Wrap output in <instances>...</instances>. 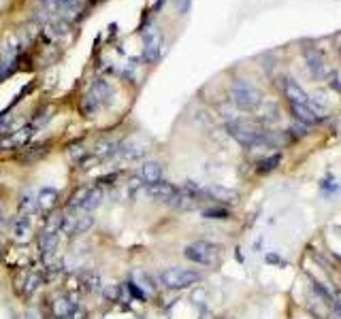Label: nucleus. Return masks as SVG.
Returning a JSON list of instances; mask_svg holds the SVG:
<instances>
[{
  "instance_id": "22",
  "label": "nucleus",
  "mask_w": 341,
  "mask_h": 319,
  "mask_svg": "<svg viewBox=\"0 0 341 319\" xmlns=\"http://www.w3.org/2000/svg\"><path fill=\"white\" fill-rule=\"evenodd\" d=\"M96 224V217L94 213H81L77 211V220H75V230H73V236H83L94 228Z\"/></svg>"
},
{
  "instance_id": "12",
  "label": "nucleus",
  "mask_w": 341,
  "mask_h": 319,
  "mask_svg": "<svg viewBox=\"0 0 341 319\" xmlns=\"http://www.w3.org/2000/svg\"><path fill=\"white\" fill-rule=\"evenodd\" d=\"M203 194L211 200L220 202V205H235V202H239V192L224 185H209L207 190H203Z\"/></svg>"
},
{
  "instance_id": "9",
  "label": "nucleus",
  "mask_w": 341,
  "mask_h": 319,
  "mask_svg": "<svg viewBox=\"0 0 341 319\" xmlns=\"http://www.w3.org/2000/svg\"><path fill=\"white\" fill-rule=\"evenodd\" d=\"M279 88H281V94L286 96L288 105H290V103H296V105H309V96H307V92H305L294 79H290V77H281Z\"/></svg>"
},
{
  "instance_id": "40",
  "label": "nucleus",
  "mask_w": 341,
  "mask_h": 319,
  "mask_svg": "<svg viewBox=\"0 0 341 319\" xmlns=\"http://www.w3.org/2000/svg\"><path fill=\"white\" fill-rule=\"evenodd\" d=\"M198 319H213V315H211V311L209 309H201V317H198Z\"/></svg>"
},
{
  "instance_id": "6",
  "label": "nucleus",
  "mask_w": 341,
  "mask_h": 319,
  "mask_svg": "<svg viewBox=\"0 0 341 319\" xmlns=\"http://www.w3.org/2000/svg\"><path fill=\"white\" fill-rule=\"evenodd\" d=\"M58 245H60V232H47V230H41L39 236H36V249L41 255V262L47 264L55 257V251H58Z\"/></svg>"
},
{
  "instance_id": "42",
  "label": "nucleus",
  "mask_w": 341,
  "mask_h": 319,
  "mask_svg": "<svg viewBox=\"0 0 341 319\" xmlns=\"http://www.w3.org/2000/svg\"><path fill=\"white\" fill-rule=\"evenodd\" d=\"M0 266H3V245H0Z\"/></svg>"
},
{
  "instance_id": "34",
  "label": "nucleus",
  "mask_w": 341,
  "mask_h": 319,
  "mask_svg": "<svg viewBox=\"0 0 341 319\" xmlns=\"http://www.w3.org/2000/svg\"><path fill=\"white\" fill-rule=\"evenodd\" d=\"M190 300L194 302V304H201V309L205 307V300H207V289L203 287V285H196L194 289H192V294H190Z\"/></svg>"
},
{
  "instance_id": "14",
  "label": "nucleus",
  "mask_w": 341,
  "mask_h": 319,
  "mask_svg": "<svg viewBox=\"0 0 341 319\" xmlns=\"http://www.w3.org/2000/svg\"><path fill=\"white\" fill-rule=\"evenodd\" d=\"M79 307L70 300L68 296H58L51 300V313H53V319H73L75 311Z\"/></svg>"
},
{
  "instance_id": "26",
  "label": "nucleus",
  "mask_w": 341,
  "mask_h": 319,
  "mask_svg": "<svg viewBox=\"0 0 341 319\" xmlns=\"http://www.w3.org/2000/svg\"><path fill=\"white\" fill-rule=\"evenodd\" d=\"M17 57H20V55H13V53L0 57V83L7 81V79L13 75V72L17 70Z\"/></svg>"
},
{
  "instance_id": "25",
  "label": "nucleus",
  "mask_w": 341,
  "mask_h": 319,
  "mask_svg": "<svg viewBox=\"0 0 341 319\" xmlns=\"http://www.w3.org/2000/svg\"><path fill=\"white\" fill-rule=\"evenodd\" d=\"M101 103H98V98L92 94V92H88L83 98H81V105H79V111H81V115L83 117H96V113L101 111Z\"/></svg>"
},
{
  "instance_id": "38",
  "label": "nucleus",
  "mask_w": 341,
  "mask_h": 319,
  "mask_svg": "<svg viewBox=\"0 0 341 319\" xmlns=\"http://www.w3.org/2000/svg\"><path fill=\"white\" fill-rule=\"evenodd\" d=\"M24 319H43V313L36 307H30V309L24 313Z\"/></svg>"
},
{
  "instance_id": "23",
  "label": "nucleus",
  "mask_w": 341,
  "mask_h": 319,
  "mask_svg": "<svg viewBox=\"0 0 341 319\" xmlns=\"http://www.w3.org/2000/svg\"><path fill=\"white\" fill-rule=\"evenodd\" d=\"M17 209H20V213H17V215H24V217H36V213H39V207H36V196H34V194H30V192H24V194L20 196Z\"/></svg>"
},
{
  "instance_id": "28",
  "label": "nucleus",
  "mask_w": 341,
  "mask_h": 319,
  "mask_svg": "<svg viewBox=\"0 0 341 319\" xmlns=\"http://www.w3.org/2000/svg\"><path fill=\"white\" fill-rule=\"evenodd\" d=\"M203 220H213V222H226L231 220V211L226 207H207L201 211Z\"/></svg>"
},
{
  "instance_id": "17",
  "label": "nucleus",
  "mask_w": 341,
  "mask_h": 319,
  "mask_svg": "<svg viewBox=\"0 0 341 319\" xmlns=\"http://www.w3.org/2000/svg\"><path fill=\"white\" fill-rule=\"evenodd\" d=\"M103 200H105V190L103 187H98V185H94L92 183V187H90V192L85 194V198H83V205H81V213H94L98 207L103 205Z\"/></svg>"
},
{
  "instance_id": "36",
  "label": "nucleus",
  "mask_w": 341,
  "mask_h": 319,
  "mask_svg": "<svg viewBox=\"0 0 341 319\" xmlns=\"http://www.w3.org/2000/svg\"><path fill=\"white\" fill-rule=\"evenodd\" d=\"M264 262H267V264H273V266H283V264H286V262H283V260H281L277 253H273V251L264 255Z\"/></svg>"
},
{
  "instance_id": "10",
  "label": "nucleus",
  "mask_w": 341,
  "mask_h": 319,
  "mask_svg": "<svg viewBox=\"0 0 341 319\" xmlns=\"http://www.w3.org/2000/svg\"><path fill=\"white\" fill-rule=\"evenodd\" d=\"M49 147H51V141H43L39 145H32V147H24V151L17 155V162L22 166H32L49 153Z\"/></svg>"
},
{
  "instance_id": "39",
  "label": "nucleus",
  "mask_w": 341,
  "mask_h": 319,
  "mask_svg": "<svg viewBox=\"0 0 341 319\" xmlns=\"http://www.w3.org/2000/svg\"><path fill=\"white\" fill-rule=\"evenodd\" d=\"M329 79H331V88H333V90H337V92L341 94V79H339L337 72H333V75H331Z\"/></svg>"
},
{
  "instance_id": "2",
  "label": "nucleus",
  "mask_w": 341,
  "mask_h": 319,
  "mask_svg": "<svg viewBox=\"0 0 341 319\" xmlns=\"http://www.w3.org/2000/svg\"><path fill=\"white\" fill-rule=\"evenodd\" d=\"M231 100L235 103V107L239 111H245V113H252L256 109H260V105L264 103L262 98V92L256 88L254 83L245 81V79H237L231 88Z\"/></svg>"
},
{
  "instance_id": "44",
  "label": "nucleus",
  "mask_w": 341,
  "mask_h": 319,
  "mask_svg": "<svg viewBox=\"0 0 341 319\" xmlns=\"http://www.w3.org/2000/svg\"><path fill=\"white\" fill-rule=\"evenodd\" d=\"M333 230H335V232H341V226H335Z\"/></svg>"
},
{
  "instance_id": "30",
  "label": "nucleus",
  "mask_w": 341,
  "mask_h": 319,
  "mask_svg": "<svg viewBox=\"0 0 341 319\" xmlns=\"http://www.w3.org/2000/svg\"><path fill=\"white\" fill-rule=\"evenodd\" d=\"M103 287H105L103 285V277L96 270H90L88 274H85V289H88V292L96 294V292H101Z\"/></svg>"
},
{
  "instance_id": "3",
  "label": "nucleus",
  "mask_w": 341,
  "mask_h": 319,
  "mask_svg": "<svg viewBox=\"0 0 341 319\" xmlns=\"http://www.w3.org/2000/svg\"><path fill=\"white\" fill-rule=\"evenodd\" d=\"M160 283L166 289H188V287H196L203 281V274L192 268H181V266H170L164 268L160 272Z\"/></svg>"
},
{
  "instance_id": "27",
  "label": "nucleus",
  "mask_w": 341,
  "mask_h": 319,
  "mask_svg": "<svg viewBox=\"0 0 341 319\" xmlns=\"http://www.w3.org/2000/svg\"><path fill=\"white\" fill-rule=\"evenodd\" d=\"M132 281H135L141 289H143L145 294H156V289H158V287H156V283H154V279L149 277L145 270H135V272H132Z\"/></svg>"
},
{
  "instance_id": "41",
  "label": "nucleus",
  "mask_w": 341,
  "mask_h": 319,
  "mask_svg": "<svg viewBox=\"0 0 341 319\" xmlns=\"http://www.w3.org/2000/svg\"><path fill=\"white\" fill-rule=\"evenodd\" d=\"M164 3H166V0H156V5H154V11H160Z\"/></svg>"
},
{
  "instance_id": "43",
  "label": "nucleus",
  "mask_w": 341,
  "mask_h": 319,
  "mask_svg": "<svg viewBox=\"0 0 341 319\" xmlns=\"http://www.w3.org/2000/svg\"><path fill=\"white\" fill-rule=\"evenodd\" d=\"M337 53H339V60H341V43H339V47H337Z\"/></svg>"
},
{
  "instance_id": "24",
  "label": "nucleus",
  "mask_w": 341,
  "mask_h": 319,
  "mask_svg": "<svg viewBox=\"0 0 341 319\" xmlns=\"http://www.w3.org/2000/svg\"><path fill=\"white\" fill-rule=\"evenodd\" d=\"M43 283H45V274H43V270H34V272H30L28 274V279H26V283H24V296L26 298H32L39 289L43 287Z\"/></svg>"
},
{
  "instance_id": "18",
  "label": "nucleus",
  "mask_w": 341,
  "mask_h": 319,
  "mask_svg": "<svg viewBox=\"0 0 341 319\" xmlns=\"http://www.w3.org/2000/svg\"><path fill=\"white\" fill-rule=\"evenodd\" d=\"M288 107H290V113L294 115V119H296V122H301V124H305V126H314V124L320 122V115H316L314 111H311L309 105H296V103H290Z\"/></svg>"
},
{
  "instance_id": "35",
  "label": "nucleus",
  "mask_w": 341,
  "mask_h": 319,
  "mask_svg": "<svg viewBox=\"0 0 341 319\" xmlns=\"http://www.w3.org/2000/svg\"><path fill=\"white\" fill-rule=\"evenodd\" d=\"M11 224V220H9V211H7V205L3 200H0V234L7 230V226Z\"/></svg>"
},
{
  "instance_id": "32",
  "label": "nucleus",
  "mask_w": 341,
  "mask_h": 319,
  "mask_svg": "<svg viewBox=\"0 0 341 319\" xmlns=\"http://www.w3.org/2000/svg\"><path fill=\"white\" fill-rule=\"evenodd\" d=\"M124 289H126L128 294H130V298H135V300H139V302H145V300H147V294H145L143 289H141L132 279L124 283Z\"/></svg>"
},
{
  "instance_id": "20",
  "label": "nucleus",
  "mask_w": 341,
  "mask_h": 319,
  "mask_svg": "<svg viewBox=\"0 0 341 319\" xmlns=\"http://www.w3.org/2000/svg\"><path fill=\"white\" fill-rule=\"evenodd\" d=\"M32 234V217H24V215H17L15 222H13V238L20 241V243H26Z\"/></svg>"
},
{
  "instance_id": "31",
  "label": "nucleus",
  "mask_w": 341,
  "mask_h": 319,
  "mask_svg": "<svg viewBox=\"0 0 341 319\" xmlns=\"http://www.w3.org/2000/svg\"><path fill=\"white\" fill-rule=\"evenodd\" d=\"M88 155H90V151L85 149V145H81V143H73V145L68 147V157L73 160V162H79V164H81Z\"/></svg>"
},
{
  "instance_id": "37",
  "label": "nucleus",
  "mask_w": 341,
  "mask_h": 319,
  "mask_svg": "<svg viewBox=\"0 0 341 319\" xmlns=\"http://www.w3.org/2000/svg\"><path fill=\"white\" fill-rule=\"evenodd\" d=\"M192 7V0H177V9H179V15H186Z\"/></svg>"
},
{
  "instance_id": "21",
  "label": "nucleus",
  "mask_w": 341,
  "mask_h": 319,
  "mask_svg": "<svg viewBox=\"0 0 341 319\" xmlns=\"http://www.w3.org/2000/svg\"><path fill=\"white\" fill-rule=\"evenodd\" d=\"M90 187H92V183H83V185L75 187V192H70L68 200L64 202V209H66V211H79V209H81V205H83V198H85V194L90 192Z\"/></svg>"
},
{
  "instance_id": "19",
  "label": "nucleus",
  "mask_w": 341,
  "mask_h": 319,
  "mask_svg": "<svg viewBox=\"0 0 341 319\" xmlns=\"http://www.w3.org/2000/svg\"><path fill=\"white\" fill-rule=\"evenodd\" d=\"M139 177L143 179L145 185L158 183V181L162 179V164H160V162H154V160H149V162H143V166H141V170H139Z\"/></svg>"
},
{
  "instance_id": "4",
  "label": "nucleus",
  "mask_w": 341,
  "mask_h": 319,
  "mask_svg": "<svg viewBox=\"0 0 341 319\" xmlns=\"http://www.w3.org/2000/svg\"><path fill=\"white\" fill-rule=\"evenodd\" d=\"M220 253H222V249L218 245L207 243V241H194L183 249L186 260H190L194 264H203V266H213L220 260Z\"/></svg>"
},
{
  "instance_id": "1",
  "label": "nucleus",
  "mask_w": 341,
  "mask_h": 319,
  "mask_svg": "<svg viewBox=\"0 0 341 319\" xmlns=\"http://www.w3.org/2000/svg\"><path fill=\"white\" fill-rule=\"evenodd\" d=\"M226 132H229L241 147L252 149L256 143H260L262 134H264V128L254 119H229L226 122Z\"/></svg>"
},
{
  "instance_id": "16",
  "label": "nucleus",
  "mask_w": 341,
  "mask_h": 319,
  "mask_svg": "<svg viewBox=\"0 0 341 319\" xmlns=\"http://www.w3.org/2000/svg\"><path fill=\"white\" fill-rule=\"evenodd\" d=\"M90 92L98 98V103H101L103 107H105V105H111L113 96H116V88H113V85H111L107 79H96V81L92 83Z\"/></svg>"
},
{
  "instance_id": "29",
  "label": "nucleus",
  "mask_w": 341,
  "mask_h": 319,
  "mask_svg": "<svg viewBox=\"0 0 341 319\" xmlns=\"http://www.w3.org/2000/svg\"><path fill=\"white\" fill-rule=\"evenodd\" d=\"M281 162V153H273V155H269V157H262L260 162H258V172L260 175H269V172H273Z\"/></svg>"
},
{
  "instance_id": "7",
  "label": "nucleus",
  "mask_w": 341,
  "mask_h": 319,
  "mask_svg": "<svg viewBox=\"0 0 341 319\" xmlns=\"http://www.w3.org/2000/svg\"><path fill=\"white\" fill-rule=\"evenodd\" d=\"M162 53V34L158 28H147L143 32V60L154 64L160 60Z\"/></svg>"
},
{
  "instance_id": "33",
  "label": "nucleus",
  "mask_w": 341,
  "mask_h": 319,
  "mask_svg": "<svg viewBox=\"0 0 341 319\" xmlns=\"http://www.w3.org/2000/svg\"><path fill=\"white\" fill-rule=\"evenodd\" d=\"M120 179V172H109V175H103V177H98L96 181H94V185H98V187H113L116 185V181Z\"/></svg>"
},
{
  "instance_id": "11",
  "label": "nucleus",
  "mask_w": 341,
  "mask_h": 319,
  "mask_svg": "<svg viewBox=\"0 0 341 319\" xmlns=\"http://www.w3.org/2000/svg\"><path fill=\"white\" fill-rule=\"evenodd\" d=\"M145 192H147V196H149L151 200H156V202H166V205H168V202L173 200V196L177 194V187H175L173 183L160 179L158 183L145 185Z\"/></svg>"
},
{
  "instance_id": "5",
  "label": "nucleus",
  "mask_w": 341,
  "mask_h": 319,
  "mask_svg": "<svg viewBox=\"0 0 341 319\" xmlns=\"http://www.w3.org/2000/svg\"><path fill=\"white\" fill-rule=\"evenodd\" d=\"M303 57H305V64L311 72V77L318 79V81H324L329 79L333 75V70L329 66V62H326L324 53L318 49V47H305L303 49Z\"/></svg>"
},
{
  "instance_id": "8",
  "label": "nucleus",
  "mask_w": 341,
  "mask_h": 319,
  "mask_svg": "<svg viewBox=\"0 0 341 319\" xmlns=\"http://www.w3.org/2000/svg\"><path fill=\"white\" fill-rule=\"evenodd\" d=\"M60 202V192L55 187H49V185H43L41 190L36 192V207H39V213L43 215H49L55 211Z\"/></svg>"
},
{
  "instance_id": "15",
  "label": "nucleus",
  "mask_w": 341,
  "mask_h": 319,
  "mask_svg": "<svg viewBox=\"0 0 341 319\" xmlns=\"http://www.w3.org/2000/svg\"><path fill=\"white\" fill-rule=\"evenodd\" d=\"M118 151H120V141L113 138V136H103L94 147V155L101 160V162H107V160L116 157Z\"/></svg>"
},
{
  "instance_id": "13",
  "label": "nucleus",
  "mask_w": 341,
  "mask_h": 319,
  "mask_svg": "<svg viewBox=\"0 0 341 319\" xmlns=\"http://www.w3.org/2000/svg\"><path fill=\"white\" fill-rule=\"evenodd\" d=\"M147 145L139 143V141H126V143H120V151L118 155L122 160H126V162H137V160L145 157L147 155Z\"/></svg>"
}]
</instances>
